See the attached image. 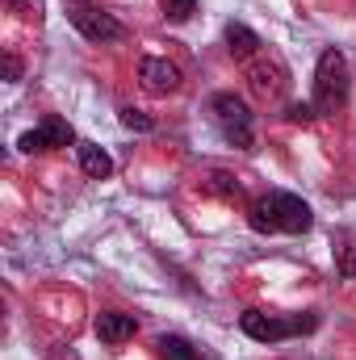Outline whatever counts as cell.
I'll list each match as a JSON object with an SVG mask.
<instances>
[{
  "mask_svg": "<svg viewBox=\"0 0 356 360\" xmlns=\"http://www.w3.org/2000/svg\"><path fill=\"white\" fill-rule=\"evenodd\" d=\"M248 222H252V231H260V235H272V231L306 235L310 222H314V214H310V205H306L302 197H293V193H268V197H260V201L252 205Z\"/></svg>",
  "mask_w": 356,
  "mask_h": 360,
  "instance_id": "6da1fadb",
  "label": "cell"
},
{
  "mask_svg": "<svg viewBox=\"0 0 356 360\" xmlns=\"http://www.w3.org/2000/svg\"><path fill=\"white\" fill-rule=\"evenodd\" d=\"M344 101H348V59H344V51L327 46L319 55V72H314V105L336 109Z\"/></svg>",
  "mask_w": 356,
  "mask_h": 360,
  "instance_id": "7a4b0ae2",
  "label": "cell"
},
{
  "mask_svg": "<svg viewBox=\"0 0 356 360\" xmlns=\"http://www.w3.org/2000/svg\"><path fill=\"white\" fill-rule=\"evenodd\" d=\"M210 109H214V122H218L222 139L248 151L252 139H256V134H252V109H248V101L235 96V92H218V96L210 101Z\"/></svg>",
  "mask_w": 356,
  "mask_h": 360,
  "instance_id": "3957f363",
  "label": "cell"
},
{
  "mask_svg": "<svg viewBox=\"0 0 356 360\" xmlns=\"http://www.w3.org/2000/svg\"><path fill=\"white\" fill-rule=\"evenodd\" d=\"M314 323H319L314 314H310V319H276V314H265V310H243V319H239L243 335H252V340H260V344H276V340H285V335L310 331Z\"/></svg>",
  "mask_w": 356,
  "mask_h": 360,
  "instance_id": "277c9868",
  "label": "cell"
},
{
  "mask_svg": "<svg viewBox=\"0 0 356 360\" xmlns=\"http://www.w3.org/2000/svg\"><path fill=\"white\" fill-rule=\"evenodd\" d=\"M68 17H72V25H76L89 42H113V38H122V21H117L113 13L89 4V0H72V4H68Z\"/></svg>",
  "mask_w": 356,
  "mask_h": 360,
  "instance_id": "5b68a950",
  "label": "cell"
},
{
  "mask_svg": "<svg viewBox=\"0 0 356 360\" xmlns=\"http://www.w3.org/2000/svg\"><path fill=\"white\" fill-rule=\"evenodd\" d=\"M72 139H76V134H72V126H68L63 117H46V122H42L38 130H25V134L17 139V147L34 155V151H51V147H68Z\"/></svg>",
  "mask_w": 356,
  "mask_h": 360,
  "instance_id": "8992f818",
  "label": "cell"
},
{
  "mask_svg": "<svg viewBox=\"0 0 356 360\" xmlns=\"http://www.w3.org/2000/svg\"><path fill=\"white\" fill-rule=\"evenodd\" d=\"M139 80H143V89L147 92L168 96V92L180 89V68L177 63H168V59H143V63H139Z\"/></svg>",
  "mask_w": 356,
  "mask_h": 360,
  "instance_id": "52a82bcc",
  "label": "cell"
},
{
  "mask_svg": "<svg viewBox=\"0 0 356 360\" xmlns=\"http://www.w3.org/2000/svg\"><path fill=\"white\" fill-rule=\"evenodd\" d=\"M134 331H139L134 314H117V310H109V314L96 319V335H101V344H126V340H134Z\"/></svg>",
  "mask_w": 356,
  "mask_h": 360,
  "instance_id": "ba28073f",
  "label": "cell"
},
{
  "mask_svg": "<svg viewBox=\"0 0 356 360\" xmlns=\"http://www.w3.org/2000/svg\"><path fill=\"white\" fill-rule=\"evenodd\" d=\"M227 51H231L235 59H252V55L260 51V34L248 30L243 21H231V25H227Z\"/></svg>",
  "mask_w": 356,
  "mask_h": 360,
  "instance_id": "9c48e42d",
  "label": "cell"
},
{
  "mask_svg": "<svg viewBox=\"0 0 356 360\" xmlns=\"http://www.w3.org/2000/svg\"><path fill=\"white\" fill-rule=\"evenodd\" d=\"M76 155H80V168H84V176H92V180H105L109 172H113V160L96 147V143H80L76 147Z\"/></svg>",
  "mask_w": 356,
  "mask_h": 360,
  "instance_id": "30bf717a",
  "label": "cell"
},
{
  "mask_svg": "<svg viewBox=\"0 0 356 360\" xmlns=\"http://www.w3.org/2000/svg\"><path fill=\"white\" fill-rule=\"evenodd\" d=\"M248 80H252V92H256V96H272V92H281V68L252 63V68H248Z\"/></svg>",
  "mask_w": 356,
  "mask_h": 360,
  "instance_id": "8fae6325",
  "label": "cell"
},
{
  "mask_svg": "<svg viewBox=\"0 0 356 360\" xmlns=\"http://www.w3.org/2000/svg\"><path fill=\"white\" fill-rule=\"evenodd\" d=\"M155 348H160V360H201L197 348H193L189 340H180V335H164Z\"/></svg>",
  "mask_w": 356,
  "mask_h": 360,
  "instance_id": "7c38bea8",
  "label": "cell"
},
{
  "mask_svg": "<svg viewBox=\"0 0 356 360\" xmlns=\"http://www.w3.org/2000/svg\"><path fill=\"white\" fill-rule=\"evenodd\" d=\"M122 126H126V130H155V117L143 113V109H130V105H126V109H122Z\"/></svg>",
  "mask_w": 356,
  "mask_h": 360,
  "instance_id": "4fadbf2b",
  "label": "cell"
},
{
  "mask_svg": "<svg viewBox=\"0 0 356 360\" xmlns=\"http://www.w3.org/2000/svg\"><path fill=\"white\" fill-rule=\"evenodd\" d=\"M193 8H197V0H164V13H168L172 21H189Z\"/></svg>",
  "mask_w": 356,
  "mask_h": 360,
  "instance_id": "5bb4252c",
  "label": "cell"
},
{
  "mask_svg": "<svg viewBox=\"0 0 356 360\" xmlns=\"http://www.w3.org/2000/svg\"><path fill=\"white\" fill-rule=\"evenodd\" d=\"M210 188H214V193H222V197H239V180H231L227 172H214Z\"/></svg>",
  "mask_w": 356,
  "mask_h": 360,
  "instance_id": "9a60e30c",
  "label": "cell"
},
{
  "mask_svg": "<svg viewBox=\"0 0 356 360\" xmlns=\"http://www.w3.org/2000/svg\"><path fill=\"white\" fill-rule=\"evenodd\" d=\"M8 8H17L21 17H34V21H38V13H42V4H38V0H8Z\"/></svg>",
  "mask_w": 356,
  "mask_h": 360,
  "instance_id": "2e32d148",
  "label": "cell"
},
{
  "mask_svg": "<svg viewBox=\"0 0 356 360\" xmlns=\"http://www.w3.org/2000/svg\"><path fill=\"white\" fill-rule=\"evenodd\" d=\"M289 122H310V105H289Z\"/></svg>",
  "mask_w": 356,
  "mask_h": 360,
  "instance_id": "e0dca14e",
  "label": "cell"
},
{
  "mask_svg": "<svg viewBox=\"0 0 356 360\" xmlns=\"http://www.w3.org/2000/svg\"><path fill=\"white\" fill-rule=\"evenodd\" d=\"M4 76H8V80H17V76H21V63H17L13 55H4Z\"/></svg>",
  "mask_w": 356,
  "mask_h": 360,
  "instance_id": "ac0fdd59",
  "label": "cell"
}]
</instances>
